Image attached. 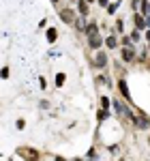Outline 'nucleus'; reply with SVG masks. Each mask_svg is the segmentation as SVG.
<instances>
[{"label":"nucleus","mask_w":150,"mask_h":161,"mask_svg":"<svg viewBox=\"0 0 150 161\" xmlns=\"http://www.w3.org/2000/svg\"><path fill=\"white\" fill-rule=\"evenodd\" d=\"M60 19L67 22V24H75V13H73L71 9H62V11H60Z\"/></svg>","instance_id":"obj_1"},{"label":"nucleus","mask_w":150,"mask_h":161,"mask_svg":"<svg viewBox=\"0 0 150 161\" xmlns=\"http://www.w3.org/2000/svg\"><path fill=\"white\" fill-rule=\"evenodd\" d=\"M17 153H19L22 157L30 159V161H37V159H39V153H37V150H32V148H19Z\"/></svg>","instance_id":"obj_2"},{"label":"nucleus","mask_w":150,"mask_h":161,"mask_svg":"<svg viewBox=\"0 0 150 161\" xmlns=\"http://www.w3.org/2000/svg\"><path fill=\"white\" fill-rule=\"evenodd\" d=\"M105 65H107V56H105V54H103V52H99V54H97V58H95V67H105Z\"/></svg>","instance_id":"obj_3"},{"label":"nucleus","mask_w":150,"mask_h":161,"mask_svg":"<svg viewBox=\"0 0 150 161\" xmlns=\"http://www.w3.org/2000/svg\"><path fill=\"white\" fill-rule=\"evenodd\" d=\"M88 43H90L92 49H97V47L101 45V37H99V35H90V41H88Z\"/></svg>","instance_id":"obj_4"},{"label":"nucleus","mask_w":150,"mask_h":161,"mask_svg":"<svg viewBox=\"0 0 150 161\" xmlns=\"http://www.w3.org/2000/svg\"><path fill=\"white\" fill-rule=\"evenodd\" d=\"M122 60H127V62L133 60V49H131V47H124V49H122Z\"/></svg>","instance_id":"obj_5"},{"label":"nucleus","mask_w":150,"mask_h":161,"mask_svg":"<svg viewBox=\"0 0 150 161\" xmlns=\"http://www.w3.org/2000/svg\"><path fill=\"white\" fill-rule=\"evenodd\" d=\"M77 9H79V13H82V15H86V13H88V2H86V0H82V2L77 4Z\"/></svg>","instance_id":"obj_6"},{"label":"nucleus","mask_w":150,"mask_h":161,"mask_svg":"<svg viewBox=\"0 0 150 161\" xmlns=\"http://www.w3.org/2000/svg\"><path fill=\"white\" fill-rule=\"evenodd\" d=\"M135 125H137V127H140V129H144V127H146V125H148V121H146V118H144V116H137V118H135Z\"/></svg>","instance_id":"obj_7"},{"label":"nucleus","mask_w":150,"mask_h":161,"mask_svg":"<svg viewBox=\"0 0 150 161\" xmlns=\"http://www.w3.org/2000/svg\"><path fill=\"white\" fill-rule=\"evenodd\" d=\"M105 43H107L109 47H116V43H118V41H116V37H107V39H105Z\"/></svg>","instance_id":"obj_8"},{"label":"nucleus","mask_w":150,"mask_h":161,"mask_svg":"<svg viewBox=\"0 0 150 161\" xmlns=\"http://www.w3.org/2000/svg\"><path fill=\"white\" fill-rule=\"evenodd\" d=\"M135 26H137V28H144V19H142V15H135Z\"/></svg>","instance_id":"obj_9"},{"label":"nucleus","mask_w":150,"mask_h":161,"mask_svg":"<svg viewBox=\"0 0 150 161\" xmlns=\"http://www.w3.org/2000/svg\"><path fill=\"white\" fill-rule=\"evenodd\" d=\"M120 90H122L124 97H129V90H127V84H124V82H120Z\"/></svg>","instance_id":"obj_10"},{"label":"nucleus","mask_w":150,"mask_h":161,"mask_svg":"<svg viewBox=\"0 0 150 161\" xmlns=\"http://www.w3.org/2000/svg\"><path fill=\"white\" fill-rule=\"evenodd\" d=\"M47 37H50V39L54 41V39H56V30H50V32H47Z\"/></svg>","instance_id":"obj_11"},{"label":"nucleus","mask_w":150,"mask_h":161,"mask_svg":"<svg viewBox=\"0 0 150 161\" xmlns=\"http://www.w3.org/2000/svg\"><path fill=\"white\" fill-rule=\"evenodd\" d=\"M86 2H90V0H86Z\"/></svg>","instance_id":"obj_12"},{"label":"nucleus","mask_w":150,"mask_h":161,"mask_svg":"<svg viewBox=\"0 0 150 161\" xmlns=\"http://www.w3.org/2000/svg\"><path fill=\"white\" fill-rule=\"evenodd\" d=\"M75 161H79V159H75Z\"/></svg>","instance_id":"obj_13"},{"label":"nucleus","mask_w":150,"mask_h":161,"mask_svg":"<svg viewBox=\"0 0 150 161\" xmlns=\"http://www.w3.org/2000/svg\"><path fill=\"white\" fill-rule=\"evenodd\" d=\"M54 2H56V0H54Z\"/></svg>","instance_id":"obj_14"}]
</instances>
